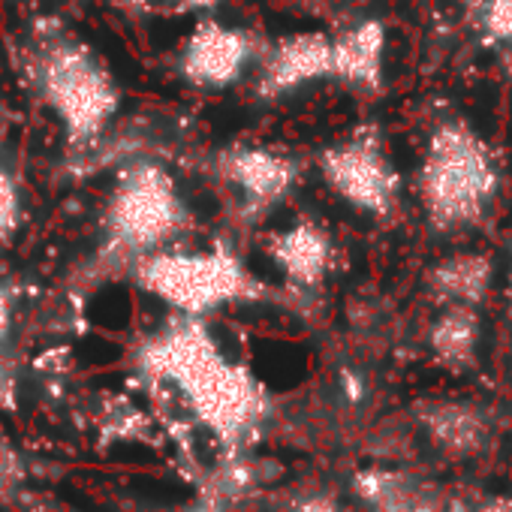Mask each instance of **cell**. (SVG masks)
<instances>
[{
  "mask_svg": "<svg viewBox=\"0 0 512 512\" xmlns=\"http://www.w3.org/2000/svg\"><path fill=\"white\" fill-rule=\"evenodd\" d=\"M139 368L154 386L181 395L193 422L226 446H238L266 413L263 386L223 356L205 317L175 314L142 344Z\"/></svg>",
  "mask_w": 512,
  "mask_h": 512,
  "instance_id": "cell-1",
  "label": "cell"
},
{
  "mask_svg": "<svg viewBox=\"0 0 512 512\" xmlns=\"http://www.w3.org/2000/svg\"><path fill=\"white\" fill-rule=\"evenodd\" d=\"M28 85L58 118L70 145H85L118 115L121 88L94 46L79 34L43 19L28 34L25 49Z\"/></svg>",
  "mask_w": 512,
  "mask_h": 512,
  "instance_id": "cell-2",
  "label": "cell"
},
{
  "mask_svg": "<svg viewBox=\"0 0 512 512\" xmlns=\"http://www.w3.org/2000/svg\"><path fill=\"white\" fill-rule=\"evenodd\" d=\"M497 193V163L488 142L464 121L431 130L419 166V196L434 229L455 232L485 217Z\"/></svg>",
  "mask_w": 512,
  "mask_h": 512,
  "instance_id": "cell-3",
  "label": "cell"
},
{
  "mask_svg": "<svg viewBox=\"0 0 512 512\" xmlns=\"http://www.w3.org/2000/svg\"><path fill=\"white\" fill-rule=\"evenodd\" d=\"M136 284L160 299L172 314L208 317L226 305L247 302L263 293L241 256L223 244L208 250H157L133 266Z\"/></svg>",
  "mask_w": 512,
  "mask_h": 512,
  "instance_id": "cell-4",
  "label": "cell"
},
{
  "mask_svg": "<svg viewBox=\"0 0 512 512\" xmlns=\"http://www.w3.org/2000/svg\"><path fill=\"white\" fill-rule=\"evenodd\" d=\"M190 226V208L172 178L157 163H133L118 172L106 202V247L133 266L148 253L166 250Z\"/></svg>",
  "mask_w": 512,
  "mask_h": 512,
  "instance_id": "cell-5",
  "label": "cell"
},
{
  "mask_svg": "<svg viewBox=\"0 0 512 512\" xmlns=\"http://www.w3.org/2000/svg\"><path fill=\"white\" fill-rule=\"evenodd\" d=\"M320 172L347 205L374 217H389L395 211L401 178L377 127H359L344 142L326 148L320 157Z\"/></svg>",
  "mask_w": 512,
  "mask_h": 512,
  "instance_id": "cell-6",
  "label": "cell"
},
{
  "mask_svg": "<svg viewBox=\"0 0 512 512\" xmlns=\"http://www.w3.org/2000/svg\"><path fill=\"white\" fill-rule=\"evenodd\" d=\"M214 172L223 187H229L244 214H266L287 199L299 178V166L275 148L266 145H232L214 160Z\"/></svg>",
  "mask_w": 512,
  "mask_h": 512,
  "instance_id": "cell-7",
  "label": "cell"
},
{
  "mask_svg": "<svg viewBox=\"0 0 512 512\" xmlns=\"http://www.w3.org/2000/svg\"><path fill=\"white\" fill-rule=\"evenodd\" d=\"M256 58V43L247 31L205 19L181 46L178 73L187 85L202 91H223L235 85Z\"/></svg>",
  "mask_w": 512,
  "mask_h": 512,
  "instance_id": "cell-8",
  "label": "cell"
},
{
  "mask_svg": "<svg viewBox=\"0 0 512 512\" xmlns=\"http://www.w3.org/2000/svg\"><path fill=\"white\" fill-rule=\"evenodd\" d=\"M323 79H332V37L320 31H302L281 37L263 52L256 94L263 100H278Z\"/></svg>",
  "mask_w": 512,
  "mask_h": 512,
  "instance_id": "cell-9",
  "label": "cell"
},
{
  "mask_svg": "<svg viewBox=\"0 0 512 512\" xmlns=\"http://www.w3.org/2000/svg\"><path fill=\"white\" fill-rule=\"evenodd\" d=\"M386 58V28L377 19L359 22L344 34L332 37V79L380 91Z\"/></svg>",
  "mask_w": 512,
  "mask_h": 512,
  "instance_id": "cell-10",
  "label": "cell"
},
{
  "mask_svg": "<svg viewBox=\"0 0 512 512\" xmlns=\"http://www.w3.org/2000/svg\"><path fill=\"white\" fill-rule=\"evenodd\" d=\"M272 263L299 287H317L332 263V238L323 226L299 220L290 229L272 235L269 241Z\"/></svg>",
  "mask_w": 512,
  "mask_h": 512,
  "instance_id": "cell-11",
  "label": "cell"
},
{
  "mask_svg": "<svg viewBox=\"0 0 512 512\" xmlns=\"http://www.w3.org/2000/svg\"><path fill=\"white\" fill-rule=\"evenodd\" d=\"M353 491L374 512H443L440 494L404 470H386V467L359 470L353 479Z\"/></svg>",
  "mask_w": 512,
  "mask_h": 512,
  "instance_id": "cell-12",
  "label": "cell"
},
{
  "mask_svg": "<svg viewBox=\"0 0 512 512\" xmlns=\"http://www.w3.org/2000/svg\"><path fill=\"white\" fill-rule=\"evenodd\" d=\"M422 425L431 440L452 458H470L488 440L485 416L476 407L458 401H437L422 407Z\"/></svg>",
  "mask_w": 512,
  "mask_h": 512,
  "instance_id": "cell-13",
  "label": "cell"
},
{
  "mask_svg": "<svg viewBox=\"0 0 512 512\" xmlns=\"http://www.w3.org/2000/svg\"><path fill=\"white\" fill-rule=\"evenodd\" d=\"M494 266L485 253H455L428 272V287L443 305H482L488 299Z\"/></svg>",
  "mask_w": 512,
  "mask_h": 512,
  "instance_id": "cell-14",
  "label": "cell"
},
{
  "mask_svg": "<svg viewBox=\"0 0 512 512\" xmlns=\"http://www.w3.org/2000/svg\"><path fill=\"white\" fill-rule=\"evenodd\" d=\"M434 359L449 371H467L479 350V314L470 305H446L428 332Z\"/></svg>",
  "mask_w": 512,
  "mask_h": 512,
  "instance_id": "cell-15",
  "label": "cell"
},
{
  "mask_svg": "<svg viewBox=\"0 0 512 512\" xmlns=\"http://www.w3.org/2000/svg\"><path fill=\"white\" fill-rule=\"evenodd\" d=\"M112 7L130 16H151V19H181L196 13H211L220 0H109Z\"/></svg>",
  "mask_w": 512,
  "mask_h": 512,
  "instance_id": "cell-16",
  "label": "cell"
},
{
  "mask_svg": "<svg viewBox=\"0 0 512 512\" xmlns=\"http://www.w3.org/2000/svg\"><path fill=\"white\" fill-rule=\"evenodd\" d=\"M22 223V193L7 169V163L0 160V241H7Z\"/></svg>",
  "mask_w": 512,
  "mask_h": 512,
  "instance_id": "cell-17",
  "label": "cell"
},
{
  "mask_svg": "<svg viewBox=\"0 0 512 512\" xmlns=\"http://www.w3.org/2000/svg\"><path fill=\"white\" fill-rule=\"evenodd\" d=\"M482 34L488 46L512 43V0H485Z\"/></svg>",
  "mask_w": 512,
  "mask_h": 512,
  "instance_id": "cell-18",
  "label": "cell"
},
{
  "mask_svg": "<svg viewBox=\"0 0 512 512\" xmlns=\"http://www.w3.org/2000/svg\"><path fill=\"white\" fill-rule=\"evenodd\" d=\"M22 482V461L16 449L0 437V497H7Z\"/></svg>",
  "mask_w": 512,
  "mask_h": 512,
  "instance_id": "cell-19",
  "label": "cell"
},
{
  "mask_svg": "<svg viewBox=\"0 0 512 512\" xmlns=\"http://www.w3.org/2000/svg\"><path fill=\"white\" fill-rule=\"evenodd\" d=\"M10 329H13V296L7 287H0V347L10 338Z\"/></svg>",
  "mask_w": 512,
  "mask_h": 512,
  "instance_id": "cell-20",
  "label": "cell"
},
{
  "mask_svg": "<svg viewBox=\"0 0 512 512\" xmlns=\"http://www.w3.org/2000/svg\"><path fill=\"white\" fill-rule=\"evenodd\" d=\"M296 512H341V506L332 497H311L305 500Z\"/></svg>",
  "mask_w": 512,
  "mask_h": 512,
  "instance_id": "cell-21",
  "label": "cell"
},
{
  "mask_svg": "<svg viewBox=\"0 0 512 512\" xmlns=\"http://www.w3.org/2000/svg\"><path fill=\"white\" fill-rule=\"evenodd\" d=\"M479 512H512V500L509 497H491L488 503L479 506Z\"/></svg>",
  "mask_w": 512,
  "mask_h": 512,
  "instance_id": "cell-22",
  "label": "cell"
},
{
  "mask_svg": "<svg viewBox=\"0 0 512 512\" xmlns=\"http://www.w3.org/2000/svg\"><path fill=\"white\" fill-rule=\"evenodd\" d=\"M344 386H347V395H350L353 401H359V395H362V380H359L356 374H344Z\"/></svg>",
  "mask_w": 512,
  "mask_h": 512,
  "instance_id": "cell-23",
  "label": "cell"
},
{
  "mask_svg": "<svg viewBox=\"0 0 512 512\" xmlns=\"http://www.w3.org/2000/svg\"><path fill=\"white\" fill-rule=\"evenodd\" d=\"M461 4H464L467 10H482V7H485V0H461Z\"/></svg>",
  "mask_w": 512,
  "mask_h": 512,
  "instance_id": "cell-24",
  "label": "cell"
},
{
  "mask_svg": "<svg viewBox=\"0 0 512 512\" xmlns=\"http://www.w3.org/2000/svg\"><path fill=\"white\" fill-rule=\"evenodd\" d=\"M506 293H509V302H512V263H509V284H506Z\"/></svg>",
  "mask_w": 512,
  "mask_h": 512,
  "instance_id": "cell-25",
  "label": "cell"
},
{
  "mask_svg": "<svg viewBox=\"0 0 512 512\" xmlns=\"http://www.w3.org/2000/svg\"><path fill=\"white\" fill-rule=\"evenodd\" d=\"M506 70H509V76H512V52L506 55Z\"/></svg>",
  "mask_w": 512,
  "mask_h": 512,
  "instance_id": "cell-26",
  "label": "cell"
}]
</instances>
